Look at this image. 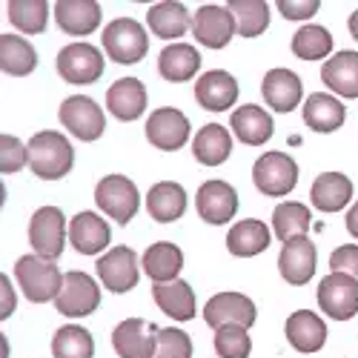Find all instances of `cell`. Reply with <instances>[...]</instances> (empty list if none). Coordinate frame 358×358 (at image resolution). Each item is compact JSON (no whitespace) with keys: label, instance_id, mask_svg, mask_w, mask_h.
Returning a JSON list of instances; mask_svg holds the SVG:
<instances>
[{"label":"cell","instance_id":"obj_1","mask_svg":"<svg viewBox=\"0 0 358 358\" xmlns=\"http://www.w3.org/2000/svg\"><path fill=\"white\" fill-rule=\"evenodd\" d=\"M29 166L43 181H61L75 166V149L61 132H38L29 141Z\"/></svg>","mask_w":358,"mask_h":358},{"label":"cell","instance_id":"obj_2","mask_svg":"<svg viewBox=\"0 0 358 358\" xmlns=\"http://www.w3.org/2000/svg\"><path fill=\"white\" fill-rule=\"evenodd\" d=\"M15 275H17V284L23 287V295L32 304L52 301V298L61 295V287H64V275L57 270V264H52L49 258H41V255L17 258Z\"/></svg>","mask_w":358,"mask_h":358},{"label":"cell","instance_id":"obj_3","mask_svg":"<svg viewBox=\"0 0 358 358\" xmlns=\"http://www.w3.org/2000/svg\"><path fill=\"white\" fill-rule=\"evenodd\" d=\"M103 49L115 64H138L149 52V38L143 26L132 17H117L103 29Z\"/></svg>","mask_w":358,"mask_h":358},{"label":"cell","instance_id":"obj_4","mask_svg":"<svg viewBox=\"0 0 358 358\" xmlns=\"http://www.w3.org/2000/svg\"><path fill=\"white\" fill-rule=\"evenodd\" d=\"M95 201H98L101 210L109 218H115L121 227L135 218L138 206H141L138 187L129 181V178H124V175H106V178H101L98 187H95Z\"/></svg>","mask_w":358,"mask_h":358},{"label":"cell","instance_id":"obj_5","mask_svg":"<svg viewBox=\"0 0 358 358\" xmlns=\"http://www.w3.org/2000/svg\"><path fill=\"white\" fill-rule=\"evenodd\" d=\"M252 181L261 195H289L298 184V164L287 152H264L252 166Z\"/></svg>","mask_w":358,"mask_h":358},{"label":"cell","instance_id":"obj_6","mask_svg":"<svg viewBox=\"0 0 358 358\" xmlns=\"http://www.w3.org/2000/svg\"><path fill=\"white\" fill-rule=\"evenodd\" d=\"M101 304V287L92 275L86 273H66L64 275V287H61V295L55 298V307L57 313H64L69 318H83L89 313H95Z\"/></svg>","mask_w":358,"mask_h":358},{"label":"cell","instance_id":"obj_7","mask_svg":"<svg viewBox=\"0 0 358 358\" xmlns=\"http://www.w3.org/2000/svg\"><path fill=\"white\" fill-rule=\"evenodd\" d=\"M29 241L41 258L55 261L64 252L66 241V218L57 206H41V210L29 221Z\"/></svg>","mask_w":358,"mask_h":358},{"label":"cell","instance_id":"obj_8","mask_svg":"<svg viewBox=\"0 0 358 358\" xmlns=\"http://www.w3.org/2000/svg\"><path fill=\"white\" fill-rule=\"evenodd\" d=\"M203 318L213 330H221V327H244V330H250L258 313H255L252 298H247L241 292H218L206 301Z\"/></svg>","mask_w":358,"mask_h":358},{"label":"cell","instance_id":"obj_9","mask_svg":"<svg viewBox=\"0 0 358 358\" xmlns=\"http://www.w3.org/2000/svg\"><path fill=\"white\" fill-rule=\"evenodd\" d=\"M57 72L66 83H95L103 75V55L92 43H69L57 52Z\"/></svg>","mask_w":358,"mask_h":358},{"label":"cell","instance_id":"obj_10","mask_svg":"<svg viewBox=\"0 0 358 358\" xmlns=\"http://www.w3.org/2000/svg\"><path fill=\"white\" fill-rule=\"evenodd\" d=\"M146 141L155 149H164V152H175L189 141V121L181 109H155L146 121Z\"/></svg>","mask_w":358,"mask_h":358},{"label":"cell","instance_id":"obj_11","mask_svg":"<svg viewBox=\"0 0 358 358\" xmlns=\"http://www.w3.org/2000/svg\"><path fill=\"white\" fill-rule=\"evenodd\" d=\"M318 304L321 310L336 318V321H347L358 313V281L344 275V273H333L318 284Z\"/></svg>","mask_w":358,"mask_h":358},{"label":"cell","instance_id":"obj_12","mask_svg":"<svg viewBox=\"0 0 358 358\" xmlns=\"http://www.w3.org/2000/svg\"><path fill=\"white\" fill-rule=\"evenodd\" d=\"M61 124L78 141H98L103 135V127H106L101 106L86 95H75V98H66L61 103Z\"/></svg>","mask_w":358,"mask_h":358},{"label":"cell","instance_id":"obj_13","mask_svg":"<svg viewBox=\"0 0 358 358\" xmlns=\"http://www.w3.org/2000/svg\"><path fill=\"white\" fill-rule=\"evenodd\" d=\"M235 32H238V29H235L232 12L227 6L206 3L192 17V35H195V41L203 43V46H210V49H224L232 41Z\"/></svg>","mask_w":358,"mask_h":358},{"label":"cell","instance_id":"obj_14","mask_svg":"<svg viewBox=\"0 0 358 358\" xmlns=\"http://www.w3.org/2000/svg\"><path fill=\"white\" fill-rule=\"evenodd\" d=\"M158 327L143 318H127L115 327L112 347L121 358H152Z\"/></svg>","mask_w":358,"mask_h":358},{"label":"cell","instance_id":"obj_15","mask_svg":"<svg viewBox=\"0 0 358 358\" xmlns=\"http://www.w3.org/2000/svg\"><path fill=\"white\" fill-rule=\"evenodd\" d=\"M195 206L206 224H227L238 213V192L227 181H206L195 195Z\"/></svg>","mask_w":358,"mask_h":358},{"label":"cell","instance_id":"obj_16","mask_svg":"<svg viewBox=\"0 0 358 358\" xmlns=\"http://www.w3.org/2000/svg\"><path fill=\"white\" fill-rule=\"evenodd\" d=\"M98 278L112 292H129L138 284V255L129 247H115L98 261Z\"/></svg>","mask_w":358,"mask_h":358},{"label":"cell","instance_id":"obj_17","mask_svg":"<svg viewBox=\"0 0 358 358\" xmlns=\"http://www.w3.org/2000/svg\"><path fill=\"white\" fill-rule=\"evenodd\" d=\"M278 270L287 284H307L315 275V244L307 235L292 238L281 247Z\"/></svg>","mask_w":358,"mask_h":358},{"label":"cell","instance_id":"obj_18","mask_svg":"<svg viewBox=\"0 0 358 358\" xmlns=\"http://www.w3.org/2000/svg\"><path fill=\"white\" fill-rule=\"evenodd\" d=\"M109 224L98 213H78L69 221V241L80 255H98L109 247Z\"/></svg>","mask_w":358,"mask_h":358},{"label":"cell","instance_id":"obj_19","mask_svg":"<svg viewBox=\"0 0 358 358\" xmlns=\"http://www.w3.org/2000/svg\"><path fill=\"white\" fill-rule=\"evenodd\" d=\"M195 98L203 109H210V112H227L235 98H238V80L224 72V69H213V72H206L198 78L195 83Z\"/></svg>","mask_w":358,"mask_h":358},{"label":"cell","instance_id":"obj_20","mask_svg":"<svg viewBox=\"0 0 358 358\" xmlns=\"http://www.w3.org/2000/svg\"><path fill=\"white\" fill-rule=\"evenodd\" d=\"M261 95L264 101L270 103L275 112H292L298 103H301V80H298L295 72L289 69H270L264 75V83H261Z\"/></svg>","mask_w":358,"mask_h":358},{"label":"cell","instance_id":"obj_21","mask_svg":"<svg viewBox=\"0 0 358 358\" xmlns=\"http://www.w3.org/2000/svg\"><path fill=\"white\" fill-rule=\"evenodd\" d=\"M55 20L66 35H92L101 23V3L95 0H57Z\"/></svg>","mask_w":358,"mask_h":358},{"label":"cell","instance_id":"obj_22","mask_svg":"<svg viewBox=\"0 0 358 358\" xmlns=\"http://www.w3.org/2000/svg\"><path fill=\"white\" fill-rule=\"evenodd\" d=\"M106 106L117 121H138L146 109V89L138 78H121L109 86Z\"/></svg>","mask_w":358,"mask_h":358},{"label":"cell","instance_id":"obj_23","mask_svg":"<svg viewBox=\"0 0 358 358\" xmlns=\"http://www.w3.org/2000/svg\"><path fill=\"white\" fill-rule=\"evenodd\" d=\"M321 80L341 98H358V52H338L327 57Z\"/></svg>","mask_w":358,"mask_h":358},{"label":"cell","instance_id":"obj_24","mask_svg":"<svg viewBox=\"0 0 358 358\" xmlns=\"http://www.w3.org/2000/svg\"><path fill=\"white\" fill-rule=\"evenodd\" d=\"M287 341L298 352H318L327 344V324L310 310H298L287 318Z\"/></svg>","mask_w":358,"mask_h":358},{"label":"cell","instance_id":"obj_25","mask_svg":"<svg viewBox=\"0 0 358 358\" xmlns=\"http://www.w3.org/2000/svg\"><path fill=\"white\" fill-rule=\"evenodd\" d=\"M187 210V192L175 181H161L146 192V213L158 224H172Z\"/></svg>","mask_w":358,"mask_h":358},{"label":"cell","instance_id":"obj_26","mask_svg":"<svg viewBox=\"0 0 358 358\" xmlns=\"http://www.w3.org/2000/svg\"><path fill=\"white\" fill-rule=\"evenodd\" d=\"M229 127H232L235 138L241 143H247V146H261V143L270 141L273 132H275L273 129V117L255 103H247L241 109H235Z\"/></svg>","mask_w":358,"mask_h":358},{"label":"cell","instance_id":"obj_27","mask_svg":"<svg viewBox=\"0 0 358 358\" xmlns=\"http://www.w3.org/2000/svg\"><path fill=\"white\" fill-rule=\"evenodd\" d=\"M310 198H313V206H318L321 213H338L352 198V181L341 172H324L315 178Z\"/></svg>","mask_w":358,"mask_h":358},{"label":"cell","instance_id":"obj_28","mask_svg":"<svg viewBox=\"0 0 358 358\" xmlns=\"http://www.w3.org/2000/svg\"><path fill=\"white\" fill-rule=\"evenodd\" d=\"M146 23L152 29V35L161 41H175L187 35L189 29V12L184 3H175V0H166V3H155L146 12Z\"/></svg>","mask_w":358,"mask_h":358},{"label":"cell","instance_id":"obj_29","mask_svg":"<svg viewBox=\"0 0 358 358\" xmlns=\"http://www.w3.org/2000/svg\"><path fill=\"white\" fill-rule=\"evenodd\" d=\"M347 117V109L338 98L327 92H313L304 103V124L315 132H336Z\"/></svg>","mask_w":358,"mask_h":358},{"label":"cell","instance_id":"obj_30","mask_svg":"<svg viewBox=\"0 0 358 358\" xmlns=\"http://www.w3.org/2000/svg\"><path fill=\"white\" fill-rule=\"evenodd\" d=\"M184 270V252L175 244H152L143 252V273L152 278L155 284H169L178 281V273Z\"/></svg>","mask_w":358,"mask_h":358},{"label":"cell","instance_id":"obj_31","mask_svg":"<svg viewBox=\"0 0 358 358\" xmlns=\"http://www.w3.org/2000/svg\"><path fill=\"white\" fill-rule=\"evenodd\" d=\"M155 304L175 321H192L195 315V292L187 281H169L152 287Z\"/></svg>","mask_w":358,"mask_h":358},{"label":"cell","instance_id":"obj_32","mask_svg":"<svg viewBox=\"0 0 358 358\" xmlns=\"http://www.w3.org/2000/svg\"><path fill=\"white\" fill-rule=\"evenodd\" d=\"M232 152V138L221 124H210L203 127L195 138H192V155L198 164L203 166H218L229 158Z\"/></svg>","mask_w":358,"mask_h":358},{"label":"cell","instance_id":"obj_33","mask_svg":"<svg viewBox=\"0 0 358 358\" xmlns=\"http://www.w3.org/2000/svg\"><path fill=\"white\" fill-rule=\"evenodd\" d=\"M158 69H161L164 80L184 83V80H189V78L201 69V55H198V49H192L189 43H172V46H166V49L161 52Z\"/></svg>","mask_w":358,"mask_h":358},{"label":"cell","instance_id":"obj_34","mask_svg":"<svg viewBox=\"0 0 358 358\" xmlns=\"http://www.w3.org/2000/svg\"><path fill=\"white\" fill-rule=\"evenodd\" d=\"M270 247V229L261 221H238L227 235V250L238 258H252Z\"/></svg>","mask_w":358,"mask_h":358},{"label":"cell","instance_id":"obj_35","mask_svg":"<svg viewBox=\"0 0 358 358\" xmlns=\"http://www.w3.org/2000/svg\"><path fill=\"white\" fill-rule=\"evenodd\" d=\"M38 66V52L20 35H0V69L6 75L23 78Z\"/></svg>","mask_w":358,"mask_h":358},{"label":"cell","instance_id":"obj_36","mask_svg":"<svg viewBox=\"0 0 358 358\" xmlns=\"http://www.w3.org/2000/svg\"><path fill=\"white\" fill-rule=\"evenodd\" d=\"M227 9L232 12L238 35L244 38H258L270 26V6L264 0H229Z\"/></svg>","mask_w":358,"mask_h":358},{"label":"cell","instance_id":"obj_37","mask_svg":"<svg viewBox=\"0 0 358 358\" xmlns=\"http://www.w3.org/2000/svg\"><path fill=\"white\" fill-rule=\"evenodd\" d=\"M6 12L12 26L26 35H41L49 23V3L43 0H9Z\"/></svg>","mask_w":358,"mask_h":358},{"label":"cell","instance_id":"obj_38","mask_svg":"<svg viewBox=\"0 0 358 358\" xmlns=\"http://www.w3.org/2000/svg\"><path fill=\"white\" fill-rule=\"evenodd\" d=\"M273 229H275V235L281 238L284 244L292 241V238L307 235L310 210L304 203H298V201H284L281 206H275V213H273Z\"/></svg>","mask_w":358,"mask_h":358},{"label":"cell","instance_id":"obj_39","mask_svg":"<svg viewBox=\"0 0 358 358\" xmlns=\"http://www.w3.org/2000/svg\"><path fill=\"white\" fill-rule=\"evenodd\" d=\"M52 355L55 358H92L95 355V341L83 327L66 324L52 338Z\"/></svg>","mask_w":358,"mask_h":358},{"label":"cell","instance_id":"obj_40","mask_svg":"<svg viewBox=\"0 0 358 358\" xmlns=\"http://www.w3.org/2000/svg\"><path fill=\"white\" fill-rule=\"evenodd\" d=\"M333 49V35L327 32L324 26H301L298 32L292 35V52L295 57H301V61H318V57H327Z\"/></svg>","mask_w":358,"mask_h":358},{"label":"cell","instance_id":"obj_41","mask_svg":"<svg viewBox=\"0 0 358 358\" xmlns=\"http://www.w3.org/2000/svg\"><path fill=\"white\" fill-rule=\"evenodd\" d=\"M252 341L244 327H221L215 330V352L221 358H250Z\"/></svg>","mask_w":358,"mask_h":358},{"label":"cell","instance_id":"obj_42","mask_svg":"<svg viewBox=\"0 0 358 358\" xmlns=\"http://www.w3.org/2000/svg\"><path fill=\"white\" fill-rule=\"evenodd\" d=\"M152 358H192V341H189V336L184 330H178V327L158 330Z\"/></svg>","mask_w":358,"mask_h":358},{"label":"cell","instance_id":"obj_43","mask_svg":"<svg viewBox=\"0 0 358 358\" xmlns=\"http://www.w3.org/2000/svg\"><path fill=\"white\" fill-rule=\"evenodd\" d=\"M29 164V149L15 135H0V172L9 175Z\"/></svg>","mask_w":358,"mask_h":358},{"label":"cell","instance_id":"obj_44","mask_svg":"<svg viewBox=\"0 0 358 358\" xmlns=\"http://www.w3.org/2000/svg\"><path fill=\"white\" fill-rule=\"evenodd\" d=\"M330 270L333 273H344L350 278L358 281V247L355 244H344L330 255Z\"/></svg>","mask_w":358,"mask_h":358},{"label":"cell","instance_id":"obj_45","mask_svg":"<svg viewBox=\"0 0 358 358\" xmlns=\"http://www.w3.org/2000/svg\"><path fill=\"white\" fill-rule=\"evenodd\" d=\"M318 0H278V9L287 20H307L318 12Z\"/></svg>","mask_w":358,"mask_h":358},{"label":"cell","instance_id":"obj_46","mask_svg":"<svg viewBox=\"0 0 358 358\" xmlns=\"http://www.w3.org/2000/svg\"><path fill=\"white\" fill-rule=\"evenodd\" d=\"M15 313V289H12V284H9V278H6V273L0 275V318H9Z\"/></svg>","mask_w":358,"mask_h":358},{"label":"cell","instance_id":"obj_47","mask_svg":"<svg viewBox=\"0 0 358 358\" xmlns=\"http://www.w3.org/2000/svg\"><path fill=\"white\" fill-rule=\"evenodd\" d=\"M347 229H350L352 238H358V201L352 203V210L347 213Z\"/></svg>","mask_w":358,"mask_h":358},{"label":"cell","instance_id":"obj_48","mask_svg":"<svg viewBox=\"0 0 358 358\" xmlns=\"http://www.w3.org/2000/svg\"><path fill=\"white\" fill-rule=\"evenodd\" d=\"M347 26H350V35L358 41V12H352V15H350V23H347Z\"/></svg>","mask_w":358,"mask_h":358}]
</instances>
